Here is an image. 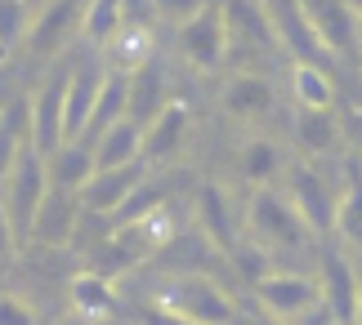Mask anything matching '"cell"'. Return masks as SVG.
<instances>
[{"label":"cell","mask_w":362,"mask_h":325,"mask_svg":"<svg viewBox=\"0 0 362 325\" xmlns=\"http://www.w3.org/2000/svg\"><path fill=\"white\" fill-rule=\"evenodd\" d=\"M18 157H23V147H18V116H13V111H0V183L9 178V169H13Z\"/></svg>","instance_id":"cell-29"},{"label":"cell","mask_w":362,"mask_h":325,"mask_svg":"<svg viewBox=\"0 0 362 325\" xmlns=\"http://www.w3.org/2000/svg\"><path fill=\"white\" fill-rule=\"evenodd\" d=\"M27 27H32V23H27L23 0H0V45H13Z\"/></svg>","instance_id":"cell-30"},{"label":"cell","mask_w":362,"mask_h":325,"mask_svg":"<svg viewBox=\"0 0 362 325\" xmlns=\"http://www.w3.org/2000/svg\"><path fill=\"white\" fill-rule=\"evenodd\" d=\"M291 201H296V209L304 214V223H309L313 232H336V201L340 196L327 188V178L317 174L313 165H296L291 169Z\"/></svg>","instance_id":"cell-11"},{"label":"cell","mask_w":362,"mask_h":325,"mask_svg":"<svg viewBox=\"0 0 362 325\" xmlns=\"http://www.w3.org/2000/svg\"><path fill=\"white\" fill-rule=\"evenodd\" d=\"M246 236L264 250H304L313 228L304 223L296 201L273 188H255L246 201Z\"/></svg>","instance_id":"cell-1"},{"label":"cell","mask_w":362,"mask_h":325,"mask_svg":"<svg viewBox=\"0 0 362 325\" xmlns=\"http://www.w3.org/2000/svg\"><path fill=\"white\" fill-rule=\"evenodd\" d=\"M67 299H72L76 307V317H86V321H103V317H112L117 307H121V294L112 286V276H103V272H76L72 276V286H67Z\"/></svg>","instance_id":"cell-17"},{"label":"cell","mask_w":362,"mask_h":325,"mask_svg":"<svg viewBox=\"0 0 362 325\" xmlns=\"http://www.w3.org/2000/svg\"><path fill=\"white\" fill-rule=\"evenodd\" d=\"M179 49L197 72H219V63L228 59L233 36H228V18L224 5H206L197 9L188 23H179Z\"/></svg>","instance_id":"cell-6"},{"label":"cell","mask_w":362,"mask_h":325,"mask_svg":"<svg viewBox=\"0 0 362 325\" xmlns=\"http://www.w3.org/2000/svg\"><path fill=\"white\" fill-rule=\"evenodd\" d=\"M144 325H197V321H184V317L165 312L161 303H152V307H144Z\"/></svg>","instance_id":"cell-35"},{"label":"cell","mask_w":362,"mask_h":325,"mask_svg":"<svg viewBox=\"0 0 362 325\" xmlns=\"http://www.w3.org/2000/svg\"><path fill=\"white\" fill-rule=\"evenodd\" d=\"M296 138L309 157H327L340 147V121L336 107L331 111H313V107H296Z\"/></svg>","instance_id":"cell-22"},{"label":"cell","mask_w":362,"mask_h":325,"mask_svg":"<svg viewBox=\"0 0 362 325\" xmlns=\"http://www.w3.org/2000/svg\"><path fill=\"white\" fill-rule=\"evenodd\" d=\"M157 303L165 312H175L184 321H197V325H233L238 321V303H233L211 276H197V272L170 276L157 290Z\"/></svg>","instance_id":"cell-2"},{"label":"cell","mask_w":362,"mask_h":325,"mask_svg":"<svg viewBox=\"0 0 362 325\" xmlns=\"http://www.w3.org/2000/svg\"><path fill=\"white\" fill-rule=\"evenodd\" d=\"M197 223H202V236L211 241L219 254H228L238 250V228H233V209H228V196L219 183H202V192H197Z\"/></svg>","instance_id":"cell-14"},{"label":"cell","mask_w":362,"mask_h":325,"mask_svg":"<svg viewBox=\"0 0 362 325\" xmlns=\"http://www.w3.org/2000/svg\"><path fill=\"white\" fill-rule=\"evenodd\" d=\"M49 196V165H45V157L27 143L23 147V157L13 161V169H9V178H5V209H9V219H13V228H18V241L23 236H32V223H36V209H40V201Z\"/></svg>","instance_id":"cell-3"},{"label":"cell","mask_w":362,"mask_h":325,"mask_svg":"<svg viewBox=\"0 0 362 325\" xmlns=\"http://www.w3.org/2000/svg\"><path fill=\"white\" fill-rule=\"evenodd\" d=\"M0 325H36V307L18 294H0Z\"/></svg>","instance_id":"cell-31"},{"label":"cell","mask_w":362,"mask_h":325,"mask_svg":"<svg viewBox=\"0 0 362 325\" xmlns=\"http://www.w3.org/2000/svg\"><path fill=\"white\" fill-rule=\"evenodd\" d=\"M165 94V85H161V72L157 67H139V72L130 76V121H139V125H148L157 111L170 103V98H161Z\"/></svg>","instance_id":"cell-27"},{"label":"cell","mask_w":362,"mask_h":325,"mask_svg":"<svg viewBox=\"0 0 362 325\" xmlns=\"http://www.w3.org/2000/svg\"><path fill=\"white\" fill-rule=\"evenodd\" d=\"M358 325H362V299H358Z\"/></svg>","instance_id":"cell-38"},{"label":"cell","mask_w":362,"mask_h":325,"mask_svg":"<svg viewBox=\"0 0 362 325\" xmlns=\"http://www.w3.org/2000/svg\"><path fill=\"white\" fill-rule=\"evenodd\" d=\"M45 165H49V188L81 192L94 174V147L90 143H63L54 157H45Z\"/></svg>","instance_id":"cell-21"},{"label":"cell","mask_w":362,"mask_h":325,"mask_svg":"<svg viewBox=\"0 0 362 325\" xmlns=\"http://www.w3.org/2000/svg\"><path fill=\"white\" fill-rule=\"evenodd\" d=\"M322 307L336 325H358V299H362V281L354 272V263L340 250L322 254Z\"/></svg>","instance_id":"cell-8"},{"label":"cell","mask_w":362,"mask_h":325,"mask_svg":"<svg viewBox=\"0 0 362 325\" xmlns=\"http://www.w3.org/2000/svg\"><path fill=\"white\" fill-rule=\"evenodd\" d=\"M291 94H296V107H313V111L336 107V80L327 76L322 63H296L291 67Z\"/></svg>","instance_id":"cell-23"},{"label":"cell","mask_w":362,"mask_h":325,"mask_svg":"<svg viewBox=\"0 0 362 325\" xmlns=\"http://www.w3.org/2000/svg\"><path fill=\"white\" fill-rule=\"evenodd\" d=\"M259 325H286V321H277V317H269V321H259Z\"/></svg>","instance_id":"cell-37"},{"label":"cell","mask_w":362,"mask_h":325,"mask_svg":"<svg viewBox=\"0 0 362 325\" xmlns=\"http://www.w3.org/2000/svg\"><path fill=\"white\" fill-rule=\"evenodd\" d=\"M130 116V72H112L107 67L103 72V90H99V103H94V116L86 125V138L81 143H90V138H99L103 130H112L117 121Z\"/></svg>","instance_id":"cell-19"},{"label":"cell","mask_w":362,"mask_h":325,"mask_svg":"<svg viewBox=\"0 0 362 325\" xmlns=\"http://www.w3.org/2000/svg\"><path fill=\"white\" fill-rule=\"evenodd\" d=\"M336 236L344 245L362 250V169L349 165V178H344V192L336 201Z\"/></svg>","instance_id":"cell-26"},{"label":"cell","mask_w":362,"mask_h":325,"mask_svg":"<svg viewBox=\"0 0 362 325\" xmlns=\"http://www.w3.org/2000/svg\"><path fill=\"white\" fill-rule=\"evenodd\" d=\"M304 18L313 23L317 40H322L327 54L336 59H354L362 49V36H358V13H354V0H300Z\"/></svg>","instance_id":"cell-7"},{"label":"cell","mask_w":362,"mask_h":325,"mask_svg":"<svg viewBox=\"0 0 362 325\" xmlns=\"http://www.w3.org/2000/svg\"><path fill=\"white\" fill-rule=\"evenodd\" d=\"M250 294L277 321H296V317H309L322 307V281L300 276V272H269L250 286Z\"/></svg>","instance_id":"cell-4"},{"label":"cell","mask_w":362,"mask_h":325,"mask_svg":"<svg viewBox=\"0 0 362 325\" xmlns=\"http://www.w3.org/2000/svg\"><path fill=\"white\" fill-rule=\"evenodd\" d=\"M13 245H18V228H13V219H9V209L5 201H0V263L13 254Z\"/></svg>","instance_id":"cell-34"},{"label":"cell","mask_w":362,"mask_h":325,"mask_svg":"<svg viewBox=\"0 0 362 325\" xmlns=\"http://www.w3.org/2000/svg\"><path fill=\"white\" fill-rule=\"evenodd\" d=\"M86 214V205H81V192H67V188H49V196L40 201L36 209V223H32V241L36 245H49L59 250L76 236V223Z\"/></svg>","instance_id":"cell-10"},{"label":"cell","mask_w":362,"mask_h":325,"mask_svg":"<svg viewBox=\"0 0 362 325\" xmlns=\"http://www.w3.org/2000/svg\"><path fill=\"white\" fill-rule=\"evenodd\" d=\"M81 18H86V5H81V0H49V5L36 13V23L27 27V45H32V54H40V59L59 54L67 45V36L81 27Z\"/></svg>","instance_id":"cell-12"},{"label":"cell","mask_w":362,"mask_h":325,"mask_svg":"<svg viewBox=\"0 0 362 325\" xmlns=\"http://www.w3.org/2000/svg\"><path fill=\"white\" fill-rule=\"evenodd\" d=\"M152 63V27H121L107 45V67L112 72H139Z\"/></svg>","instance_id":"cell-25"},{"label":"cell","mask_w":362,"mask_h":325,"mask_svg":"<svg viewBox=\"0 0 362 325\" xmlns=\"http://www.w3.org/2000/svg\"><path fill=\"white\" fill-rule=\"evenodd\" d=\"M117 32H121V0H86V18H81V36H86L90 45L107 49Z\"/></svg>","instance_id":"cell-28"},{"label":"cell","mask_w":362,"mask_h":325,"mask_svg":"<svg viewBox=\"0 0 362 325\" xmlns=\"http://www.w3.org/2000/svg\"><path fill=\"white\" fill-rule=\"evenodd\" d=\"M144 178H148V169L139 161L134 165H117V169H94L90 183L81 188V205H86V214H107L112 219L117 209L144 188Z\"/></svg>","instance_id":"cell-9"},{"label":"cell","mask_w":362,"mask_h":325,"mask_svg":"<svg viewBox=\"0 0 362 325\" xmlns=\"http://www.w3.org/2000/svg\"><path fill=\"white\" fill-rule=\"evenodd\" d=\"M238 165H242V174L250 188H269V183L282 174V147L273 143V138H246L242 152H238Z\"/></svg>","instance_id":"cell-24"},{"label":"cell","mask_w":362,"mask_h":325,"mask_svg":"<svg viewBox=\"0 0 362 325\" xmlns=\"http://www.w3.org/2000/svg\"><path fill=\"white\" fill-rule=\"evenodd\" d=\"M219 103H224V111H228V116H238V121L269 116V111H273V85L264 80V76H255V72H233L224 80Z\"/></svg>","instance_id":"cell-15"},{"label":"cell","mask_w":362,"mask_h":325,"mask_svg":"<svg viewBox=\"0 0 362 325\" xmlns=\"http://www.w3.org/2000/svg\"><path fill=\"white\" fill-rule=\"evenodd\" d=\"M157 0H121V27H152Z\"/></svg>","instance_id":"cell-32"},{"label":"cell","mask_w":362,"mask_h":325,"mask_svg":"<svg viewBox=\"0 0 362 325\" xmlns=\"http://www.w3.org/2000/svg\"><path fill=\"white\" fill-rule=\"evenodd\" d=\"M211 0H157V13H165V18H175V23H188L197 9H206Z\"/></svg>","instance_id":"cell-33"},{"label":"cell","mask_w":362,"mask_h":325,"mask_svg":"<svg viewBox=\"0 0 362 325\" xmlns=\"http://www.w3.org/2000/svg\"><path fill=\"white\" fill-rule=\"evenodd\" d=\"M354 13H358V23H362V0H354Z\"/></svg>","instance_id":"cell-36"},{"label":"cell","mask_w":362,"mask_h":325,"mask_svg":"<svg viewBox=\"0 0 362 325\" xmlns=\"http://www.w3.org/2000/svg\"><path fill=\"white\" fill-rule=\"evenodd\" d=\"M99 90H103V72H90V67H76L72 72V80H67V143L86 138V125L94 116Z\"/></svg>","instance_id":"cell-20"},{"label":"cell","mask_w":362,"mask_h":325,"mask_svg":"<svg viewBox=\"0 0 362 325\" xmlns=\"http://www.w3.org/2000/svg\"><path fill=\"white\" fill-rule=\"evenodd\" d=\"M67 80L72 72L49 76L32 98V111H27V143H32L40 157H54L67 143Z\"/></svg>","instance_id":"cell-5"},{"label":"cell","mask_w":362,"mask_h":325,"mask_svg":"<svg viewBox=\"0 0 362 325\" xmlns=\"http://www.w3.org/2000/svg\"><path fill=\"white\" fill-rule=\"evenodd\" d=\"M90 147H94V169L134 165V161H144V125L125 116V121L112 125V130H103Z\"/></svg>","instance_id":"cell-16"},{"label":"cell","mask_w":362,"mask_h":325,"mask_svg":"<svg viewBox=\"0 0 362 325\" xmlns=\"http://www.w3.org/2000/svg\"><path fill=\"white\" fill-rule=\"evenodd\" d=\"M224 18H228L233 45H259V49L277 45L273 18H269V9H264L259 0H224Z\"/></svg>","instance_id":"cell-18"},{"label":"cell","mask_w":362,"mask_h":325,"mask_svg":"<svg viewBox=\"0 0 362 325\" xmlns=\"http://www.w3.org/2000/svg\"><path fill=\"white\" fill-rule=\"evenodd\" d=\"M188 121H192L188 103H184V98H170V103L144 125V161L175 157V152L184 147V138H188Z\"/></svg>","instance_id":"cell-13"}]
</instances>
